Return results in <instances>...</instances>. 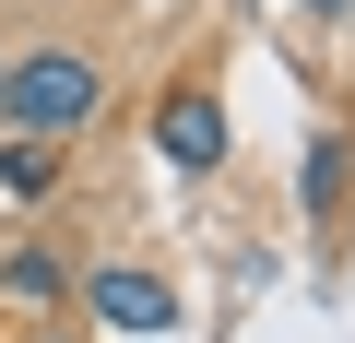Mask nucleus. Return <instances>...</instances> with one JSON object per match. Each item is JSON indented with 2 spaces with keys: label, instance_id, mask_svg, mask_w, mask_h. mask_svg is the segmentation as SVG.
Returning a JSON list of instances; mask_svg holds the SVG:
<instances>
[{
  "label": "nucleus",
  "instance_id": "nucleus-4",
  "mask_svg": "<svg viewBox=\"0 0 355 343\" xmlns=\"http://www.w3.org/2000/svg\"><path fill=\"white\" fill-rule=\"evenodd\" d=\"M296 190H308V213H320V225H331V213H355V130H320V142H308V178H296Z\"/></svg>",
  "mask_w": 355,
  "mask_h": 343
},
{
  "label": "nucleus",
  "instance_id": "nucleus-8",
  "mask_svg": "<svg viewBox=\"0 0 355 343\" xmlns=\"http://www.w3.org/2000/svg\"><path fill=\"white\" fill-rule=\"evenodd\" d=\"M24 343H71V331H24Z\"/></svg>",
  "mask_w": 355,
  "mask_h": 343
},
{
  "label": "nucleus",
  "instance_id": "nucleus-1",
  "mask_svg": "<svg viewBox=\"0 0 355 343\" xmlns=\"http://www.w3.org/2000/svg\"><path fill=\"white\" fill-rule=\"evenodd\" d=\"M107 118V60L95 48H71V36H36V48H12L0 60V130L12 142H71V130H95Z\"/></svg>",
  "mask_w": 355,
  "mask_h": 343
},
{
  "label": "nucleus",
  "instance_id": "nucleus-2",
  "mask_svg": "<svg viewBox=\"0 0 355 343\" xmlns=\"http://www.w3.org/2000/svg\"><path fill=\"white\" fill-rule=\"evenodd\" d=\"M71 296L107 319V331H130V343H154V331H178V284L154 272V261H95V272H71Z\"/></svg>",
  "mask_w": 355,
  "mask_h": 343
},
{
  "label": "nucleus",
  "instance_id": "nucleus-7",
  "mask_svg": "<svg viewBox=\"0 0 355 343\" xmlns=\"http://www.w3.org/2000/svg\"><path fill=\"white\" fill-rule=\"evenodd\" d=\"M308 12H320V24H343V12H355V0H308Z\"/></svg>",
  "mask_w": 355,
  "mask_h": 343
},
{
  "label": "nucleus",
  "instance_id": "nucleus-6",
  "mask_svg": "<svg viewBox=\"0 0 355 343\" xmlns=\"http://www.w3.org/2000/svg\"><path fill=\"white\" fill-rule=\"evenodd\" d=\"M60 190V154L48 142H0V202H48Z\"/></svg>",
  "mask_w": 355,
  "mask_h": 343
},
{
  "label": "nucleus",
  "instance_id": "nucleus-3",
  "mask_svg": "<svg viewBox=\"0 0 355 343\" xmlns=\"http://www.w3.org/2000/svg\"><path fill=\"white\" fill-rule=\"evenodd\" d=\"M154 154L178 166V178H214V166L237 154L225 95H214V83H166V95H154Z\"/></svg>",
  "mask_w": 355,
  "mask_h": 343
},
{
  "label": "nucleus",
  "instance_id": "nucleus-5",
  "mask_svg": "<svg viewBox=\"0 0 355 343\" xmlns=\"http://www.w3.org/2000/svg\"><path fill=\"white\" fill-rule=\"evenodd\" d=\"M0 296H12V308H36V319H48V308H71L60 249H36V237H24V249H0Z\"/></svg>",
  "mask_w": 355,
  "mask_h": 343
}]
</instances>
